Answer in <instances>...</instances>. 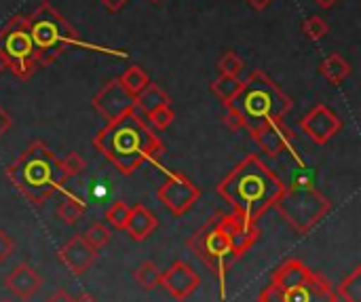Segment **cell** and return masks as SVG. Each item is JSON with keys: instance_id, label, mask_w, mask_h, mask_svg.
<instances>
[{"instance_id": "cell-9", "label": "cell", "mask_w": 361, "mask_h": 302, "mask_svg": "<svg viewBox=\"0 0 361 302\" xmlns=\"http://www.w3.org/2000/svg\"><path fill=\"white\" fill-rule=\"evenodd\" d=\"M258 302H338V296L332 284L313 271L311 279L298 288H277L271 284L260 292Z\"/></svg>"}, {"instance_id": "cell-42", "label": "cell", "mask_w": 361, "mask_h": 302, "mask_svg": "<svg viewBox=\"0 0 361 302\" xmlns=\"http://www.w3.org/2000/svg\"><path fill=\"white\" fill-rule=\"evenodd\" d=\"M150 2H159V0H150Z\"/></svg>"}, {"instance_id": "cell-31", "label": "cell", "mask_w": 361, "mask_h": 302, "mask_svg": "<svg viewBox=\"0 0 361 302\" xmlns=\"http://www.w3.org/2000/svg\"><path fill=\"white\" fill-rule=\"evenodd\" d=\"M146 116H148V125H150L152 129H157V131L167 129V127L173 123V119H176V114H173V110H171V106H169V104L159 106L157 110H152V112H150V114H146Z\"/></svg>"}, {"instance_id": "cell-14", "label": "cell", "mask_w": 361, "mask_h": 302, "mask_svg": "<svg viewBox=\"0 0 361 302\" xmlns=\"http://www.w3.org/2000/svg\"><path fill=\"white\" fill-rule=\"evenodd\" d=\"M199 286H201V275L184 260H176L161 275V288L176 301L190 298Z\"/></svg>"}, {"instance_id": "cell-7", "label": "cell", "mask_w": 361, "mask_h": 302, "mask_svg": "<svg viewBox=\"0 0 361 302\" xmlns=\"http://www.w3.org/2000/svg\"><path fill=\"white\" fill-rule=\"evenodd\" d=\"M186 248L192 250L203 265L216 275L220 284V296L224 298V286H226V273L231 265L237 260L233 254L231 246V235H228V214H216L212 216L197 233L190 235L186 241Z\"/></svg>"}, {"instance_id": "cell-20", "label": "cell", "mask_w": 361, "mask_h": 302, "mask_svg": "<svg viewBox=\"0 0 361 302\" xmlns=\"http://www.w3.org/2000/svg\"><path fill=\"white\" fill-rule=\"evenodd\" d=\"M319 72L324 74V78H326L330 85H341V83H345V80L351 76V64H349L343 55L332 53V55H328V57L322 61Z\"/></svg>"}, {"instance_id": "cell-39", "label": "cell", "mask_w": 361, "mask_h": 302, "mask_svg": "<svg viewBox=\"0 0 361 302\" xmlns=\"http://www.w3.org/2000/svg\"><path fill=\"white\" fill-rule=\"evenodd\" d=\"M313 2H315V4H319L322 8H332L338 0H313Z\"/></svg>"}, {"instance_id": "cell-6", "label": "cell", "mask_w": 361, "mask_h": 302, "mask_svg": "<svg viewBox=\"0 0 361 302\" xmlns=\"http://www.w3.org/2000/svg\"><path fill=\"white\" fill-rule=\"evenodd\" d=\"M27 30L36 47L40 66L53 64L59 55L80 44V36L74 25L47 0H42L32 15H27Z\"/></svg>"}, {"instance_id": "cell-28", "label": "cell", "mask_w": 361, "mask_h": 302, "mask_svg": "<svg viewBox=\"0 0 361 302\" xmlns=\"http://www.w3.org/2000/svg\"><path fill=\"white\" fill-rule=\"evenodd\" d=\"M85 169H87V163L78 152H68L63 159H59V171H61L63 180L76 178V176L85 174Z\"/></svg>"}, {"instance_id": "cell-18", "label": "cell", "mask_w": 361, "mask_h": 302, "mask_svg": "<svg viewBox=\"0 0 361 302\" xmlns=\"http://www.w3.org/2000/svg\"><path fill=\"white\" fill-rule=\"evenodd\" d=\"M313 271L298 258H288L283 260L271 277V284L277 288H298L302 284H307L311 279Z\"/></svg>"}, {"instance_id": "cell-38", "label": "cell", "mask_w": 361, "mask_h": 302, "mask_svg": "<svg viewBox=\"0 0 361 302\" xmlns=\"http://www.w3.org/2000/svg\"><path fill=\"white\" fill-rule=\"evenodd\" d=\"M247 2H250V4H252L256 11H264V8H267V6H269L273 0H247Z\"/></svg>"}, {"instance_id": "cell-32", "label": "cell", "mask_w": 361, "mask_h": 302, "mask_svg": "<svg viewBox=\"0 0 361 302\" xmlns=\"http://www.w3.org/2000/svg\"><path fill=\"white\" fill-rule=\"evenodd\" d=\"M243 68H245V64H243V59H241L235 51H226V53L220 57V61H218V70H220V74L239 76V74L243 72Z\"/></svg>"}, {"instance_id": "cell-10", "label": "cell", "mask_w": 361, "mask_h": 302, "mask_svg": "<svg viewBox=\"0 0 361 302\" xmlns=\"http://www.w3.org/2000/svg\"><path fill=\"white\" fill-rule=\"evenodd\" d=\"M199 197H201L199 186H197L190 178H186L184 174H178V171L169 174L167 180H165V182L159 186V191H157V199H159L173 216H184V214H188V212L195 207V203L199 201Z\"/></svg>"}, {"instance_id": "cell-35", "label": "cell", "mask_w": 361, "mask_h": 302, "mask_svg": "<svg viewBox=\"0 0 361 302\" xmlns=\"http://www.w3.org/2000/svg\"><path fill=\"white\" fill-rule=\"evenodd\" d=\"M11 125H13V119H11V114L0 106V138L11 129Z\"/></svg>"}, {"instance_id": "cell-21", "label": "cell", "mask_w": 361, "mask_h": 302, "mask_svg": "<svg viewBox=\"0 0 361 302\" xmlns=\"http://www.w3.org/2000/svg\"><path fill=\"white\" fill-rule=\"evenodd\" d=\"M169 104V95L157 85V83H148L137 95H135V110L150 114L152 110H157L159 106Z\"/></svg>"}, {"instance_id": "cell-40", "label": "cell", "mask_w": 361, "mask_h": 302, "mask_svg": "<svg viewBox=\"0 0 361 302\" xmlns=\"http://www.w3.org/2000/svg\"><path fill=\"white\" fill-rule=\"evenodd\" d=\"M74 302H97V301H95V296H91L89 292H82L78 298H74Z\"/></svg>"}, {"instance_id": "cell-29", "label": "cell", "mask_w": 361, "mask_h": 302, "mask_svg": "<svg viewBox=\"0 0 361 302\" xmlns=\"http://www.w3.org/2000/svg\"><path fill=\"white\" fill-rule=\"evenodd\" d=\"M129 210H131V205H127L125 201H114V203L106 210V220H108V224L114 226V229H118V231H125Z\"/></svg>"}, {"instance_id": "cell-33", "label": "cell", "mask_w": 361, "mask_h": 302, "mask_svg": "<svg viewBox=\"0 0 361 302\" xmlns=\"http://www.w3.org/2000/svg\"><path fill=\"white\" fill-rule=\"evenodd\" d=\"M224 125L231 129V131H239V129H243L245 127V121H243V116H241V112L235 108V106H226V114H224Z\"/></svg>"}, {"instance_id": "cell-11", "label": "cell", "mask_w": 361, "mask_h": 302, "mask_svg": "<svg viewBox=\"0 0 361 302\" xmlns=\"http://www.w3.org/2000/svg\"><path fill=\"white\" fill-rule=\"evenodd\" d=\"M91 106L106 123H112L135 110V95H131L118 78H112L93 95Z\"/></svg>"}, {"instance_id": "cell-36", "label": "cell", "mask_w": 361, "mask_h": 302, "mask_svg": "<svg viewBox=\"0 0 361 302\" xmlns=\"http://www.w3.org/2000/svg\"><path fill=\"white\" fill-rule=\"evenodd\" d=\"M44 302H74V298L68 294V290H63V288H59V290H55L49 298Z\"/></svg>"}, {"instance_id": "cell-22", "label": "cell", "mask_w": 361, "mask_h": 302, "mask_svg": "<svg viewBox=\"0 0 361 302\" xmlns=\"http://www.w3.org/2000/svg\"><path fill=\"white\" fill-rule=\"evenodd\" d=\"M241 85H243V80H241L239 76L220 74L209 87H212V91L218 95V99H220L224 106H228V104L237 97V93L241 91Z\"/></svg>"}, {"instance_id": "cell-1", "label": "cell", "mask_w": 361, "mask_h": 302, "mask_svg": "<svg viewBox=\"0 0 361 302\" xmlns=\"http://www.w3.org/2000/svg\"><path fill=\"white\" fill-rule=\"evenodd\" d=\"M283 188L281 178L258 155H247L216 191L233 207L235 216L256 222L275 205Z\"/></svg>"}, {"instance_id": "cell-8", "label": "cell", "mask_w": 361, "mask_h": 302, "mask_svg": "<svg viewBox=\"0 0 361 302\" xmlns=\"http://www.w3.org/2000/svg\"><path fill=\"white\" fill-rule=\"evenodd\" d=\"M0 51L6 59V68L19 76L30 78L38 66L36 47L27 30V15H15L0 32Z\"/></svg>"}, {"instance_id": "cell-24", "label": "cell", "mask_w": 361, "mask_h": 302, "mask_svg": "<svg viewBox=\"0 0 361 302\" xmlns=\"http://www.w3.org/2000/svg\"><path fill=\"white\" fill-rule=\"evenodd\" d=\"M161 275H163V271L154 265V262H142L135 271H133V279H135V284L142 288V290H146V292H150V290H154V288H159L161 286Z\"/></svg>"}, {"instance_id": "cell-12", "label": "cell", "mask_w": 361, "mask_h": 302, "mask_svg": "<svg viewBox=\"0 0 361 302\" xmlns=\"http://www.w3.org/2000/svg\"><path fill=\"white\" fill-rule=\"evenodd\" d=\"M298 127L302 129V133L307 138H311L315 144L324 146L343 129V121L338 119V114L332 108H328L326 104H317L311 108V112H307L298 121Z\"/></svg>"}, {"instance_id": "cell-17", "label": "cell", "mask_w": 361, "mask_h": 302, "mask_svg": "<svg viewBox=\"0 0 361 302\" xmlns=\"http://www.w3.org/2000/svg\"><path fill=\"white\" fill-rule=\"evenodd\" d=\"M228 235H231L233 254H235V258H239L258 241L260 229L256 226V222H247L231 212L228 214Z\"/></svg>"}, {"instance_id": "cell-19", "label": "cell", "mask_w": 361, "mask_h": 302, "mask_svg": "<svg viewBox=\"0 0 361 302\" xmlns=\"http://www.w3.org/2000/svg\"><path fill=\"white\" fill-rule=\"evenodd\" d=\"M159 226V220L157 216L142 203L133 205L129 210V216H127V224H125V231L127 235L133 239V241H144L148 239Z\"/></svg>"}, {"instance_id": "cell-2", "label": "cell", "mask_w": 361, "mask_h": 302, "mask_svg": "<svg viewBox=\"0 0 361 302\" xmlns=\"http://www.w3.org/2000/svg\"><path fill=\"white\" fill-rule=\"evenodd\" d=\"M93 146L123 176H133L144 163L159 159L165 150L161 138L135 110L106 123L95 133Z\"/></svg>"}, {"instance_id": "cell-13", "label": "cell", "mask_w": 361, "mask_h": 302, "mask_svg": "<svg viewBox=\"0 0 361 302\" xmlns=\"http://www.w3.org/2000/svg\"><path fill=\"white\" fill-rule=\"evenodd\" d=\"M250 133H252L254 142L260 146V150L271 159H277L279 155L292 150L294 133L283 121H267V123L250 129Z\"/></svg>"}, {"instance_id": "cell-34", "label": "cell", "mask_w": 361, "mask_h": 302, "mask_svg": "<svg viewBox=\"0 0 361 302\" xmlns=\"http://www.w3.org/2000/svg\"><path fill=\"white\" fill-rule=\"evenodd\" d=\"M13 250H15V241H13V237H11L8 233L0 231V262H4L6 258H11Z\"/></svg>"}, {"instance_id": "cell-5", "label": "cell", "mask_w": 361, "mask_h": 302, "mask_svg": "<svg viewBox=\"0 0 361 302\" xmlns=\"http://www.w3.org/2000/svg\"><path fill=\"white\" fill-rule=\"evenodd\" d=\"M279 216L300 235L311 233L332 210V201L315 188L307 176H298L283 188L273 205Z\"/></svg>"}, {"instance_id": "cell-41", "label": "cell", "mask_w": 361, "mask_h": 302, "mask_svg": "<svg viewBox=\"0 0 361 302\" xmlns=\"http://www.w3.org/2000/svg\"><path fill=\"white\" fill-rule=\"evenodd\" d=\"M6 70V59H4V55H2V51H0V74Z\"/></svg>"}, {"instance_id": "cell-30", "label": "cell", "mask_w": 361, "mask_h": 302, "mask_svg": "<svg viewBox=\"0 0 361 302\" xmlns=\"http://www.w3.org/2000/svg\"><path fill=\"white\" fill-rule=\"evenodd\" d=\"M302 32H305V36H307V38H311V40H322V38H326V36H328L330 25L326 23V19H324V17H319V15H311L309 19H305V23H302Z\"/></svg>"}, {"instance_id": "cell-25", "label": "cell", "mask_w": 361, "mask_h": 302, "mask_svg": "<svg viewBox=\"0 0 361 302\" xmlns=\"http://www.w3.org/2000/svg\"><path fill=\"white\" fill-rule=\"evenodd\" d=\"M336 296L345 302H361V269L357 267L349 277H345L336 290Z\"/></svg>"}, {"instance_id": "cell-26", "label": "cell", "mask_w": 361, "mask_h": 302, "mask_svg": "<svg viewBox=\"0 0 361 302\" xmlns=\"http://www.w3.org/2000/svg\"><path fill=\"white\" fill-rule=\"evenodd\" d=\"M118 80H121V85H123L131 95H137V93L150 83L148 74H146L140 66H131Z\"/></svg>"}, {"instance_id": "cell-3", "label": "cell", "mask_w": 361, "mask_h": 302, "mask_svg": "<svg viewBox=\"0 0 361 302\" xmlns=\"http://www.w3.org/2000/svg\"><path fill=\"white\" fill-rule=\"evenodd\" d=\"M4 176L11 186L36 207H42L66 182L59 171V159L40 140H34L4 169Z\"/></svg>"}, {"instance_id": "cell-43", "label": "cell", "mask_w": 361, "mask_h": 302, "mask_svg": "<svg viewBox=\"0 0 361 302\" xmlns=\"http://www.w3.org/2000/svg\"><path fill=\"white\" fill-rule=\"evenodd\" d=\"M4 302H11V301H4Z\"/></svg>"}, {"instance_id": "cell-15", "label": "cell", "mask_w": 361, "mask_h": 302, "mask_svg": "<svg viewBox=\"0 0 361 302\" xmlns=\"http://www.w3.org/2000/svg\"><path fill=\"white\" fill-rule=\"evenodd\" d=\"M59 260L66 265V269L74 275H82L85 271H89L95 265L97 252L85 241L82 235H74L70 237L61 248H59Z\"/></svg>"}, {"instance_id": "cell-23", "label": "cell", "mask_w": 361, "mask_h": 302, "mask_svg": "<svg viewBox=\"0 0 361 302\" xmlns=\"http://www.w3.org/2000/svg\"><path fill=\"white\" fill-rule=\"evenodd\" d=\"M85 212H87L85 199L74 197V195L70 193V195L59 203V207H57V218H59L63 224H76V222L85 216Z\"/></svg>"}, {"instance_id": "cell-37", "label": "cell", "mask_w": 361, "mask_h": 302, "mask_svg": "<svg viewBox=\"0 0 361 302\" xmlns=\"http://www.w3.org/2000/svg\"><path fill=\"white\" fill-rule=\"evenodd\" d=\"M99 2H102L110 13H118V11H121L129 0H99Z\"/></svg>"}, {"instance_id": "cell-27", "label": "cell", "mask_w": 361, "mask_h": 302, "mask_svg": "<svg viewBox=\"0 0 361 302\" xmlns=\"http://www.w3.org/2000/svg\"><path fill=\"white\" fill-rule=\"evenodd\" d=\"M85 241L95 250V252H99V250H104L108 243H110V237H112V233L108 231V226L106 224H102V222H93L87 231H85Z\"/></svg>"}, {"instance_id": "cell-16", "label": "cell", "mask_w": 361, "mask_h": 302, "mask_svg": "<svg viewBox=\"0 0 361 302\" xmlns=\"http://www.w3.org/2000/svg\"><path fill=\"white\" fill-rule=\"evenodd\" d=\"M6 290L17 296L19 301H30L40 288H42V277L27 265V262H19L4 279Z\"/></svg>"}, {"instance_id": "cell-4", "label": "cell", "mask_w": 361, "mask_h": 302, "mask_svg": "<svg viewBox=\"0 0 361 302\" xmlns=\"http://www.w3.org/2000/svg\"><path fill=\"white\" fill-rule=\"evenodd\" d=\"M235 106L247 129H254L267 121H283L292 110V97L281 91V87L262 70H254L241 85V91L231 102Z\"/></svg>"}]
</instances>
